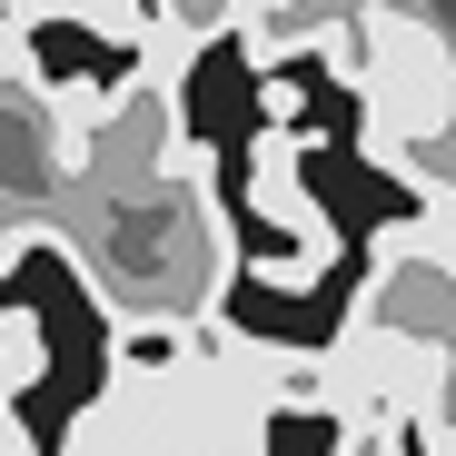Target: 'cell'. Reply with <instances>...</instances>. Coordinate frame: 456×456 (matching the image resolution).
<instances>
[{
	"label": "cell",
	"mask_w": 456,
	"mask_h": 456,
	"mask_svg": "<svg viewBox=\"0 0 456 456\" xmlns=\"http://www.w3.org/2000/svg\"><path fill=\"white\" fill-rule=\"evenodd\" d=\"M40 367H50V328H40V308H0V397L40 387Z\"/></svg>",
	"instance_id": "obj_1"
},
{
	"label": "cell",
	"mask_w": 456,
	"mask_h": 456,
	"mask_svg": "<svg viewBox=\"0 0 456 456\" xmlns=\"http://www.w3.org/2000/svg\"><path fill=\"white\" fill-rule=\"evenodd\" d=\"M30 239H50V208H0V268H11Z\"/></svg>",
	"instance_id": "obj_2"
}]
</instances>
